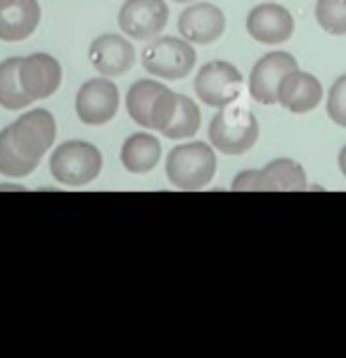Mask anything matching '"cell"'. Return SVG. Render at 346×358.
Returning <instances> with one entry per match:
<instances>
[{
  "instance_id": "8",
  "label": "cell",
  "mask_w": 346,
  "mask_h": 358,
  "mask_svg": "<svg viewBox=\"0 0 346 358\" xmlns=\"http://www.w3.org/2000/svg\"><path fill=\"white\" fill-rule=\"evenodd\" d=\"M233 190H306V173L301 164L292 159H273L261 171H242L235 176Z\"/></svg>"
},
{
  "instance_id": "22",
  "label": "cell",
  "mask_w": 346,
  "mask_h": 358,
  "mask_svg": "<svg viewBox=\"0 0 346 358\" xmlns=\"http://www.w3.org/2000/svg\"><path fill=\"white\" fill-rule=\"evenodd\" d=\"M315 20L323 27V31L346 36V0H318Z\"/></svg>"
},
{
  "instance_id": "7",
  "label": "cell",
  "mask_w": 346,
  "mask_h": 358,
  "mask_svg": "<svg viewBox=\"0 0 346 358\" xmlns=\"http://www.w3.org/2000/svg\"><path fill=\"white\" fill-rule=\"evenodd\" d=\"M195 93L197 98L209 107H228L233 102H238L242 93V74L238 66L216 59L199 69L195 78Z\"/></svg>"
},
{
  "instance_id": "11",
  "label": "cell",
  "mask_w": 346,
  "mask_h": 358,
  "mask_svg": "<svg viewBox=\"0 0 346 358\" xmlns=\"http://www.w3.org/2000/svg\"><path fill=\"white\" fill-rule=\"evenodd\" d=\"M296 69V59L289 52H268L254 64L249 76V93L261 105H275L277 90L284 76Z\"/></svg>"
},
{
  "instance_id": "10",
  "label": "cell",
  "mask_w": 346,
  "mask_h": 358,
  "mask_svg": "<svg viewBox=\"0 0 346 358\" xmlns=\"http://www.w3.org/2000/svg\"><path fill=\"white\" fill-rule=\"evenodd\" d=\"M168 24L166 0H126L119 10V27L136 41L157 38Z\"/></svg>"
},
{
  "instance_id": "12",
  "label": "cell",
  "mask_w": 346,
  "mask_h": 358,
  "mask_svg": "<svg viewBox=\"0 0 346 358\" xmlns=\"http://www.w3.org/2000/svg\"><path fill=\"white\" fill-rule=\"evenodd\" d=\"M20 83L31 100L50 98L62 86V66L52 55H29L20 59Z\"/></svg>"
},
{
  "instance_id": "21",
  "label": "cell",
  "mask_w": 346,
  "mask_h": 358,
  "mask_svg": "<svg viewBox=\"0 0 346 358\" xmlns=\"http://www.w3.org/2000/svg\"><path fill=\"white\" fill-rule=\"evenodd\" d=\"M34 169V164H29L17 152L8 131H0V173L8 176V178H24V176H31Z\"/></svg>"
},
{
  "instance_id": "14",
  "label": "cell",
  "mask_w": 346,
  "mask_h": 358,
  "mask_svg": "<svg viewBox=\"0 0 346 358\" xmlns=\"http://www.w3.org/2000/svg\"><path fill=\"white\" fill-rule=\"evenodd\" d=\"M178 31L190 43H216L226 31V15L211 3H195L180 12Z\"/></svg>"
},
{
  "instance_id": "23",
  "label": "cell",
  "mask_w": 346,
  "mask_h": 358,
  "mask_svg": "<svg viewBox=\"0 0 346 358\" xmlns=\"http://www.w3.org/2000/svg\"><path fill=\"white\" fill-rule=\"evenodd\" d=\"M327 117L346 129V74L339 76L327 95Z\"/></svg>"
},
{
  "instance_id": "15",
  "label": "cell",
  "mask_w": 346,
  "mask_h": 358,
  "mask_svg": "<svg viewBox=\"0 0 346 358\" xmlns=\"http://www.w3.org/2000/svg\"><path fill=\"white\" fill-rule=\"evenodd\" d=\"M90 62L102 76H124L136 64V50L124 36L102 34L90 43Z\"/></svg>"
},
{
  "instance_id": "18",
  "label": "cell",
  "mask_w": 346,
  "mask_h": 358,
  "mask_svg": "<svg viewBox=\"0 0 346 358\" xmlns=\"http://www.w3.org/2000/svg\"><path fill=\"white\" fill-rule=\"evenodd\" d=\"M159 159L161 145L152 133H133L121 148V162L131 173H147L159 164Z\"/></svg>"
},
{
  "instance_id": "2",
  "label": "cell",
  "mask_w": 346,
  "mask_h": 358,
  "mask_svg": "<svg viewBox=\"0 0 346 358\" xmlns=\"http://www.w3.org/2000/svg\"><path fill=\"white\" fill-rule=\"evenodd\" d=\"M216 155L206 143H185L166 157V178L178 190H202L214 180Z\"/></svg>"
},
{
  "instance_id": "20",
  "label": "cell",
  "mask_w": 346,
  "mask_h": 358,
  "mask_svg": "<svg viewBox=\"0 0 346 358\" xmlns=\"http://www.w3.org/2000/svg\"><path fill=\"white\" fill-rule=\"evenodd\" d=\"M202 126V114H199V107L192 102L187 95H178V109H175L171 124L166 126L161 133L171 141H183V138L195 136Z\"/></svg>"
},
{
  "instance_id": "16",
  "label": "cell",
  "mask_w": 346,
  "mask_h": 358,
  "mask_svg": "<svg viewBox=\"0 0 346 358\" xmlns=\"http://www.w3.org/2000/svg\"><path fill=\"white\" fill-rule=\"evenodd\" d=\"M41 24L38 0H0V41L29 38Z\"/></svg>"
},
{
  "instance_id": "9",
  "label": "cell",
  "mask_w": 346,
  "mask_h": 358,
  "mask_svg": "<svg viewBox=\"0 0 346 358\" xmlns=\"http://www.w3.org/2000/svg\"><path fill=\"white\" fill-rule=\"evenodd\" d=\"M119 112V88L109 76L90 78L76 93V114L86 126H102Z\"/></svg>"
},
{
  "instance_id": "1",
  "label": "cell",
  "mask_w": 346,
  "mask_h": 358,
  "mask_svg": "<svg viewBox=\"0 0 346 358\" xmlns=\"http://www.w3.org/2000/svg\"><path fill=\"white\" fill-rule=\"evenodd\" d=\"M126 107H129V117L140 129L164 131L178 109V93L168 90L159 81L143 78L131 86L126 95Z\"/></svg>"
},
{
  "instance_id": "19",
  "label": "cell",
  "mask_w": 346,
  "mask_h": 358,
  "mask_svg": "<svg viewBox=\"0 0 346 358\" xmlns=\"http://www.w3.org/2000/svg\"><path fill=\"white\" fill-rule=\"evenodd\" d=\"M20 59L22 57H10L0 62V107L10 112L24 109L34 102L20 83Z\"/></svg>"
},
{
  "instance_id": "24",
  "label": "cell",
  "mask_w": 346,
  "mask_h": 358,
  "mask_svg": "<svg viewBox=\"0 0 346 358\" xmlns=\"http://www.w3.org/2000/svg\"><path fill=\"white\" fill-rule=\"evenodd\" d=\"M339 169H342V173L346 176V145H344L342 155H339Z\"/></svg>"
},
{
  "instance_id": "4",
  "label": "cell",
  "mask_w": 346,
  "mask_h": 358,
  "mask_svg": "<svg viewBox=\"0 0 346 358\" xmlns=\"http://www.w3.org/2000/svg\"><path fill=\"white\" fill-rule=\"evenodd\" d=\"M102 171V155L93 143L66 141L50 157V173L57 183L81 187L93 183Z\"/></svg>"
},
{
  "instance_id": "17",
  "label": "cell",
  "mask_w": 346,
  "mask_h": 358,
  "mask_svg": "<svg viewBox=\"0 0 346 358\" xmlns=\"http://www.w3.org/2000/svg\"><path fill=\"white\" fill-rule=\"evenodd\" d=\"M323 100V86L313 74L294 69L292 74L284 76L277 90V102L289 109L292 114H306L320 105Z\"/></svg>"
},
{
  "instance_id": "25",
  "label": "cell",
  "mask_w": 346,
  "mask_h": 358,
  "mask_svg": "<svg viewBox=\"0 0 346 358\" xmlns=\"http://www.w3.org/2000/svg\"><path fill=\"white\" fill-rule=\"evenodd\" d=\"M175 3H190V0H175Z\"/></svg>"
},
{
  "instance_id": "13",
  "label": "cell",
  "mask_w": 346,
  "mask_h": 358,
  "mask_svg": "<svg viewBox=\"0 0 346 358\" xmlns=\"http://www.w3.org/2000/svg\"><path fill=\"white\" fill-rule=\"evenodd\" d=\"M247 31L254 41L266 45H277L292 38L294 34V17L287 8L275 3L257 5L247 17Z\"/></svg>"
},
{
  "instance_id": "6",
  "label": "cell",
  "mask_w": 346,
  "mask_h": 358,
  "mask_svg": "<svg viewBox=\"0 0 346 358\" xmlns=\"http://www.w3.org/2000/svg\"><path fill=\"white\" fill-rule=\"evenodd\" d=\"M5 131H8L17 152L29 164L38 166L45 152L52 148L55 136H57V124H55V117L48 109H34V112H24Z\"/></svg>"
},
{
  "instance_id": "3",
  "label": "cell",
  "mask_w": 346,
  "mask_h": 358,
  "mask_svg": "<svg viewBox=\"0 0 346 358\" xmlns=\"http://www.w3.org/2000/svg\"><path fill=\"white\" fill-rule=\"evenodd\" d=\"M209 141L223 155H245L259 141V121L242 105L221 107L209 124Z\"/></svg>"
},
{
  "instance_id": "5",
  "label": "cell",
  "mask_w": 346,
  "mask_h": 358,
  "mask_svg": "<svg viewBox=\"0 0 346 358\" xmlns=\"http://www.w3.org/2000/svg\"><path fill=\"white\" fill-rule=\"evenodd\" d=\"M197 52L185 38H173V36H157L145 45L143 50V66L152 76L178 81L185 78L195 69Z\"/></svg>"
}]
</instances>
